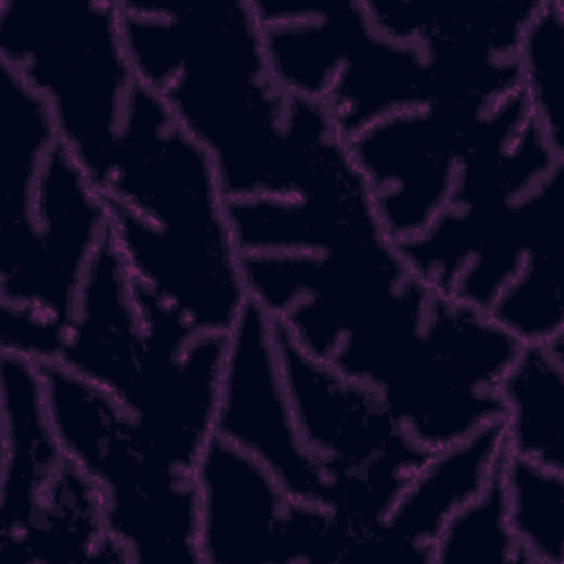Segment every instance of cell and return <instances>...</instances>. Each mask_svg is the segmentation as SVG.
Listing matches in <instances>:
<instances>
[{
    "label": "cell",
    "mask_w": 564,
    "mask_h": 564,
    "mask_svg": "<svg viewBox=\"0 0 564 564\" xmlns=\"http://www.w3.org/2000/svg\"><path fill=\"white\" fill-rule=\"evenodd\" d=\"M242 275L249 300L300 348L372 388L423 447L502 419L498 383L520 344L416 275L390 234L317 253H245Z\"/></svg>",
    "instance_id": "obj_1"
},
{
    "label": "cell",
    "mask_w": 564,
    "mask_h": 564,
    "mask_svg": "<svg viewBox=\"0 0 564 564\" xmlns=\"http://www.w3.org/2000/svg\"><path fill=\"white\" fill-rule=\"evenodd\" d=\"M119 11L137 82L203 145L227 198L297 194L317 148L339 132L322 101L278 84L253 0H119Z\"/></svg>",
    "instance_id": "obj_2"
},
{
    "label": "cell",
    "mask_w": 564,
    "mask_h": 564,
    "mask_svg": "<svg viewBox=\"0 0 564 564\" xmlns=\"http://www.w3.org/2000/svg\"><path fill=\"white\" fill-rule=\"evenodd\" d=\"M128 273L196 328L229 333L249 295L227 194L198 141L134 82L104 187Z\"/></svg>",
    "instance_id": "obj_3"
},
{
    "label": "cell",
    "mask_w": 564,
    "mask_h": 564,
    "mask_svg": "<svg viewBox=\"0 0 564 564\" xmlns=\"http://www.w3.org/2000/svg\"><path fill=\"white\" fill-rule=\"evenodd\" d=\"M227 335L196 328L101 245L55 364L99 386L174 465L194 471L216 434Z\"/></svg>",
    "instance_id": "obj_4"
},
{
    "label": "cell",
    "mask_w": 564,
    "mask_h": 564,
    "mask_svg": "<svg viewBox=\"0 0 564 564\" xmlns=\"http://www.w3.org/2000/svg\"><path fill=\"white\" fill-rule=\"evenodd\" d=\"M271 70L297 97L322 101L348 141L364 128L447 95L507 97L511 57L465 59L381 33L357 0H256Z\"/></svg>",
    "instance_id": "obj_5"
},
{
    "label": "cell",
    "mask_w": 564,
    "mask_h": 564,
    "mask_svg": "<svg viewBox=\"0 0 564 564\" xmlns=\"http://www.w3.org/2000/svg\"><path fill=\"white\" fill-rule=\"evenodd\" d=\"M40 366L59 445L97 487L130 564H200L194 471L159 452L106 390L55 361Z\"/></svg>",
    "instance_id": "obj_6"
},
{
    "label": "cell",
    "mask_w": 564,
    "mask_h": 564,
    "mask_svg": "<svg viewBox=\"0 0 564 564\" xmlns=\"http://www.w3.org/2000/svg\"><path fill=\"white\" fill-rule=\"evenodd\" d=\"M0 62L48 106L104 194L132 86L119 0H0Z\"/></svg>",
    "instance_id": "obj_7"
},
{
    "label": "cell",
    "mask_w": 564,
    "mask_h": 564,
    "mask_svg": "<svg viewBox=\"0 0 564 564\" xmlns=\"http://www.w3.org/2000/svg\"><path fill=\"white\" fill-rule=\"evenodd\" d=\"M273 326L295 427L322 478L319 505L352 533L368 535L432 449L372 388L308 355L275 319Z\"/></svg>",
    "instance_id": "obj_8"
},
{
    "label": "cell",
    "mask_w": 564,
    "mask_h": 564,
    "mask_svg": "<svg viewBox=\"0 0 564 564\" xmlns=\"http://www.w3.org/2000/svg\"><path fill=\"white\" fill-rule=\"evenodd\" d=\"M500 101L482 95L438 97L346 141L397 242L421 234L445 209L463 156Z\"/></svg>",
    "instance_id": "obj_9"
},
{
    "label": "cell",
    "mask_w": 564,
    "mask_h": 564,
    "mask_svg": "<svg viewBox=\"0 0 564 564\" xmlns=\"http://www.w3.org/2000/svg\"><path fill=\"white\" fill-rule=\"evenodd\" d=\"M562 185L564 161L518 198L445 207L421 234L399 240V249L427 284L489 311L533 245L564 225Z\"/></svg>",
    "instance_id": "obj_10"
},
{
    "label": "cell",
    "mask_w": 564,
    "mask_h": 564,
    "mask_svg": "<svg viewBox=\"0 0 564 564\" xmlns=\"http://www.w3.org/2000/svg\"><path fill=\"white\" fill-rule=\"evenodd\" d=\"M216 436L258 458L295 500H322V478L308 458L291 410L271 315L247 300L227 335Z\"/></svg>",
    "instance_id": "obj_11"
},
{
    "label": "cell",
    "mask_w": 564,
    "mask_h": 564,
    "mask_svg": "<svg viewBox=\"0 0 564 564\" xmlns=\"http://www.w3.org/2000/svg\"><path fill=\"white\" fill-rule=\"evenodd\" d=\"M240 253H317L388 234L341 134L326 139L293 196L227 203Z\"/></svg>",
    "instance_id": "obj_12"
},
{
    "label": "cell",
    "mask_w": 564,
    "mask_h": 564,
    "mask_svg": "<svg viewBox=\"0 0 564 564\" xmlns=\"http://www.w3.org/2000/svg\"><path fill=\"white\" fill-rule=\"evenodd\" d=\"M35 256L9 304L33 308L68 330L84 278L108 234L106 196L70 152L57 143L33 194Z\"/></svg>",
    "instance_id": "obj_13"
},
{
    "label": "cell",
    "mask_w": 564,
    "mask_h": 564,
    "mask_svg": "<svg viewBox=\"0 0 564 564\" xmlns=\"http://www.w3.org/2000/svg\"><path fill=\"white\" fill-rule=\"evenodd\" d=\"M194 480L200 564H291L293 498L258 458L214 434Z\"/></svg>",
    "instance_id": "obj_14"
},
{
    "label": "cell",
    "mask_w": 564,
    "mask_h": 564,
    "mask_svg": "<svg viewBox=\"0 0 564 564\" xmlns=\"http://www.w3.org/2000/svg\"><path fill=\"white\" fill-rule=\"evenodd\" d=\"M502 454L500 421L432 449L377 527L383 564H432L434 538L487 485Z\"/></svg>",
    "instance_id": "obj_15"
},
{
    "label": "cell",
    "mask_w": 564,
    "mask_h": 564,
    "mask_svg": "<svg viewBox=\"0 0 564 564\" xmlns=\"http://www.w3.org/2000/svg\"><path fill=\"white\" fill-rule=\"evenodd\" d=\"M59 143L46 101L0 64V297L22 286L35 256L33 194L44 161Z\"/></svg>",
    "instance_id": "obj_16"
},
{
    "label": "cell",
    "mask_w": 564,
    "mask_h": 564,
    "mask_svg": "<svg viewBox=\"0 0 564 564\" xmlns=\"http://www.w3.org/2000/svg\"><path fill=\"white\" fill-rule=\"evenodd\" d=\"M2 485L0 535H11L33 516L66 454L53 427L42 366L2 352Z\"/></svg>",
    "instance_id": "obj_17"
},
{
    "label": "cell",
    "mask_w": 564,
    "mask_h": 564,
    "mask_svg": "<svg viewBox=\"0 0 564 564\" xmlns=\"http://www.w3.org/2000/svg\"><path fill=\"white\" fill-rule=\"evenodd\" d=\"M370 22L386 35L427 53L502 59L513 57L538 0H364Z\"/></svg>",
    "instance_id": "obj_18"
},
{
    "label": "cell",
    "mask_w": 564,
    "mask_h": 564,
    "mask_svg": "<svg viewBox=\"0 0 564 564\" xmlns=\"http://www.w3.org/2000/svg\"><path fill=\"white\" fill-rule=\"evenodd\" d=\"M498 397L505 452L564 471V335L520 344Z\"/></svg>",
    "instance_id": "obj_19"
},
{
    "label": "cell",
    "mask_w": 564,
    "mask_h": 564,
    "mask_svg": "<svg viewBox=\"0 0 564 564\" xmlns=\"http://www.w3.org/2000/svg\"><path fill=\"white\" fill-rule=\"evenodd\" d=\"M104 505L93 480L66 456L44 489L33 516L11 535H0L2 564L95 562L106 538Z\"/></svg>",
    "instance_id": "obj_20"
},
{
    "label": "cell",
    "mask_w": 564,
    "mask_h": 564,
    "mask_svg": "<svg viewBox=\"0 0 564 564\" xmlns=\"http://www.w3.org/2000/svg\"><path fill=\"white\" fill-rule=\"evenodd\" d=\"M562 245L564 225L546 231L487 311L520 344H538L564 335Z\"/></svg>",
    "instance_id": "obj_21"
},
{
    "label": "cell",
    "mask_w": 564,
    "mask_h": 564,
    "mask_svg": "<svg viewBox=\"0 0 564 564\" xmlns=\"http://www.w3.org/2000/svg\"><path fill=\"white\" fill-rule=\"evenodd\" d=\"M500 471L522 564H564V471L507 452Z\"/></svg>",
    "instance_id": "obj_22"
},
{
    "label": "cell",
    "mask_w": 564,
    "mask_h": 564,
    "mask_svg": "<svg viewBox=\"0 0 564 564\" xmlns=\"http://www.w3.org/2000/svg\"><path fill=\"white\" fill-rule=\"evenodd\" d=\"M520 93L531 121L564 156V7L538 0L516 51Z\"/></svg>",
    "instance_id": "obj_23"
},
{
    "label": "cell",
    "mask_w": 564,
    "mask_h": 564,
    "mask_svg": "<svg viewBox=\"0 0 564 564\" xmlns=\"http://www.w3.org/2000/svg\"><path fill=\"white\" fill-rule=\"evenodd\" d=\"M500 467L502 460L487 485L443 524L432 542V564H522Z\"/></svg>",
    "instance_id": "obj_24"
}]
</instances>
